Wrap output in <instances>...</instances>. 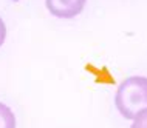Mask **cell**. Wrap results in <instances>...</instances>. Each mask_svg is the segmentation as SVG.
I'll return each mask as SVG.
<instances>
[{"label": "cell", "mask_w": 147, "mask_h": 128, "mask_svg": "<svg viewBox=\"0 0 147 128\" xmlns=\"http://www.w3.org/2000/svg\"><path fill=\"white\" fill-rule=\"evenodd\" d=\"M87 0H45L51 15L57 19H73L84 11Z\"/></svg>", "instance_id": "7a4b0ae2"}, {"label": "cell", "mask_w": 147, "mask_h": 128, "mask_svg": "<svg viewBox=\"0 0 147 128\" xmlns=\"http://www.w3.org/2000/svg\"><path fill=\"white\" fill-rule=\"evenodd\" d=\"M0 128H16V116L11 108L0 102Z\"/></svg>", "instance_id": "3957f363"}, {"label": "cell", "mask_w": 147, "mask_h": 128, "mask_svg": "<svg viewBox=\"0 0 147 128\" xmlns=\"http://www.w3.org/2000/svg\"><path fill=\"white\" fill-rule=\"evenodd\" d=\"M115 105L124 119L133 121L138 113L147 108V77L132 76L118 86Z\"/></svg>", "instance_id": "6da1fadb"}, {"label": "cell", "mask_w": 147, "mask_h": 128, "mask_svg": "<svg viewBox=\"0 0 147 128\" xmlns=\"http://www.w3.org/2000/svg\"><path fill=\"white\" fill-rule=\"evenodd\" d=\"M5 39H6V25L3 22V19L0 17V46L5 43Z\"/></svg>", "instance_id": "5b68a950"}, {"label": "cell", "mask_w": 147, "mask_h": 128, "mask_svg": "<svg viewBox=\"0 0 147 128\" xmlns=\"http://www.w3.org/2000/svg\"><path fill=\"white\" fill-rule=\"evenodd\" d=\"M130 128H147V108L138 113V116L133 119V123Z\"/></svg>", "instance_id": "277c9868"}]
</instances>
